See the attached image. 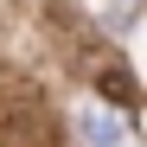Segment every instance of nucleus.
Here are the masks:
<instances>
[{
    "mask_svg": "<svg viewBox=\"0 0 147 147\" xmlns=\"http://www.w3.org/2000/svg\"><path fill=\"white\" fill-rule=\"evenodd\" d=\"M0 147H64L58 115L38 90H7L0 96Z\"/></svg>",
    "mask_w": 147,
    "mask_h": 147,
    "instance_id": "obj_1",
    "label": "nucleus"
},
{
    "mask_svg": "<svg viewBox=\"0 0 147 147\" xmlns=\"http://www.w3.org/2000/svg\"><path fill=\"white\" fill-rule=\"evenodd\" d=\"M77 134L83 147H128V128H121V109H77Z\"/></svg>",
    "mask_w": 147,
    "mask_h": 147,
    "instance_id": "obj_2",
    "label": "nucleus"
},
{
    "mask_svg": "<svg viewBox=\"0 0 147 147\" xmlns=\"http://www.w3.org/2000/svg\"><path fill=\"white\" fill-rule=\"evenodd\" d=\"M96 96L109 109H128V102H141V83H134L128 64H96Z\"/></svg>",
    "mask_w": 147,
    "mask_h": 147,
    "instance_id": "obj_3",
    "label": "nucleus"
},
{
    "mask_svg": "<svg viewBox=\"0 0 147 147\" xmlns=\"http://www.w3.org/2000/svg\"><path fill=\"white\" fill-rule=\"evenodd\" d=\"M134 13H141V0H109V7H102L109 26H134Z\"/></svg>",
    "mask_w": 147,
    "mask_h": 147,
    "instance_id": "obj_4",
    "label": "nucleus"
}]
</instances>
